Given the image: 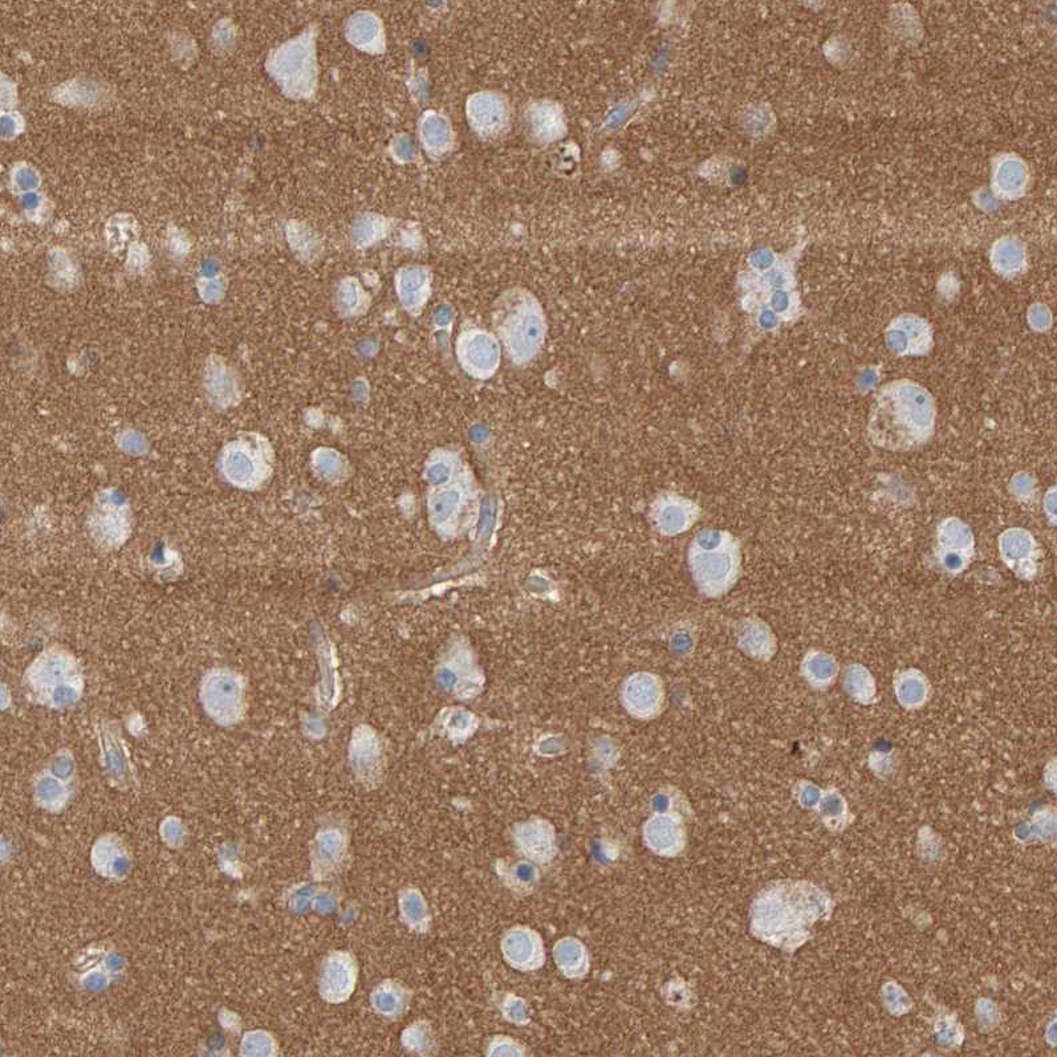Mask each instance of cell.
Instances as JSON below:
<instances>
[{
	"label": "cell",
	"instance_id": "cell-1",
	"mask_svg": "<svg viewBox=\"0 0 1057 1057\" xmlns=\"http://www.w3.org/2000/svg\"><path fill=\"white\" fill-rule=\"evenodd\" d=\"M937 405L928 389L901 378L882 386L869 410L867 432L874 446L908 453L928 445L935 434Z\"/></svg>",
	"mask_w": 1057,
	"mask_h": 1057
},
{
	"label": "cell",
	"instance_id": "cell-2",
	"mask_svg": "<svg viewBox=\"0 0 1057 1057\" xmlns=\"http://www.w3.org/2000/svg\"><path fill=\"white\" fill-rule=\"evenodd\" d=\"M359 981V963L345 950L331 951L321 963L319 994L329 1004L348 1002Z\"/></svg>",
	"mask_w": 1057,
	"mask_h": 1057
},
{
	"label": "cell",
	"instance_id": "cell-3",
	"mask_svg": "<svg viewBox=\"0 0 1057 1057\" xmlns=\"http://www.w3.org/2000/svg\"><path fill=\"white\" fill-rule=\"evenodd\" d=\"M885 340L894 356H926L934 348V329L920 316L902 315L886 328Z\"/></svg>",
	"mask_w": 1057,
	"mask_h": 1057
},
{
	"label": "cell",
	"instance_id": "cell-4",
	"mask_svg": "<svg viewBox=\"0 0 1057 1057\" xmlns=\"http://www.w3.org/2000/svg\"><path fill=\"white\" fill-rule=\"evenodd\" d=\"M348 847L349 833L343 824L328 823L321 828L313 847V876L317 880H331L343 868Z\"/></svg>",
	"mask_w": 1057,
	"mask_h": 1057
},
{
	"label": "cell",
	"instance_id": "cell-5",
	"mask_svg": "<svg viewBox=\"0 0 1057 1057\" xmlns=\"http://www.w3.org/2000/svg\"><path fill=\"white\" fill-rule=\"evenodd\" d=\"M1000 556L1004 563L1023 580H1032L1038 573L1039 546L1034 536L1022 528H1010L999 538Z\"/></svg>",
	"mask_w": 1057,
	"mask_h": 1057
},
{
	"label": "cell",
	"instance_id": "cell-6",
	"mask_svg": "<svg viewBox=\"0 0 1057 1057\" xmlns=\"http://www.w3.org/2000/svg\"><path fill=\"white\" fill-rule=\"evenodd\" d=\"M457 355L462 367L475 377H489L498 364L499 349L490 335L470 331L459 337Z\"/></svg>",
	"mask_w": 1057,
	"mask_h": 1057
},
{
	"label": "cell",
	"instance_id": "cell-7",
	"mask_svg": "<svg viewBox=\"0 0 1057 1057\" xmlns=\"http://www.w3.org/2000/svg\"><path fill=\"white\" fill-rule=\"evenodd\" d=\"M502 953L514 969L531 971L544 963L542 939L530 929L516 928L503 937Z\"/></svg>",
	"mask_w": 1057,
	"mask_h": 1057
},
{
	"label": "cell",
	"instance_id": "cell-8",
	"mask_svg": "<svg viewBox=\"0 0 1057 1057\" xmlns=\"http://www.w3.org/2000/svg\"><path fill=\"white\" fill-rule=\"evenodd\" d=\"M961 555L973 559L975 538L973 531L958 518H947L938 526L937 555Z\"/></svg>",
	"mask_w": 1057,
	"mask_h": 1057
},
{
	"label": "cell",
	"instance_id": "cell-9",
	"mask_svg": "<svg viewBox=\"0 0 1057 1057\" xmlns=\"http://www.w3.org/2000/svg\"><path fill=\"white\" fill-rule=\"evenodd\" d=\"M412 993L408 987L397 981H384L372 991L371 1004L373 1010L382 1018L389 1020L401 1019V1016L409 1010Z\"/></svg>",
	"mask_w": 1057,
	"mask_h": 1057
},
{
	"label": "cell",
	"instance_id": "cell-10",
	"mask_svg": "<svg viewBox=\"0 0 1057 1057\" xmlns=\"http://www.w3.org/2000/svg\"><path fill=\"white\" fill-rule=\"evenodd\" d=\"M515 841L528 859L544 863L550 860L552 837L542 823H524L515 829Z\"/></svg>",
	"mask_w": 1057,
	"mask_h": 1057
},
{
	"label": "cell",
	"instance_id": "cell-11",
	"mask_svg": "<svg viewBox=\"0 0 1057 1057\" xmlns=\"http://www.w3.org/2000/svg\"><path fill=\"white\" fill-rule=\"evenodd\" d=\"M894 690L900 705L906 710H917L929 701L932 687L918 670H906L898 674L894 681Z\"/></svg>",
	"mask_w": 1057,
	"mask_h": 1057
},
{
	"label": "cell",
	"instance_id": "cell-12",
	"mask_svg": "<svg viewBox=\"0 0 1057 1057\" xmlns=\"http://www.w3.org/2000/svg\"><path fill=\"white\" fill-rule=\"evenodd\" d=\"M398 902H400V913L404 924L414 932H428L432 918H430L428 904L420 890L414 888L402 890Z\"/></svg>",
	"mask_w": 1057,
	"mask_h": 1057
},
{
	"label": "cell",
	"instance_id": "cell-13",
	"mask_svg": "<svg viewBox=\"0 0 1057 1057\" xmlns=\"http://www.w3.org/2000/svg\"><path fill=\"white\" fill-rule=\"evenodd\" d=\"M839 676V662L831 654L809 653L804 661V677L815 689L827 690Z\"/></svg>",
	"mask_w": 1057,
	"mask_h": 1057
},
{
	"label": "cell",
	"instance_id": "cell-14",
	"mask_svg": "<svg viewBox=\"0 0 1057 1057\" xmlns=\"http://www.w3.org/2000/svg\"><path fill=\"white\" fill-rule=\"evenodd\" d=\"M844 689L857 703L868 706L876 698V684L871 672L863 665L853 664L844 672Z\"/></svg>",
	"mask_w": 1057,
	"mask_h": 1057
},
{
	"label": "cell",
	"instance_id": "cell-15",
	"mask_svg": "<svg viewBox=\"0 0 1057 1057\" xmlns=\"http://www.w3.org/2000/svg\"><path fill=\"white\" fill-rule=\"evenodd\" d=\"M402 1044L409 1052L418 1055H426L434 1047V1035L432 1027L425 1020H418L410 1024L402 1034Z\"/></svg>",
	"mask_w": 1057,
	"mask_h": 1057
}]
</instances>
